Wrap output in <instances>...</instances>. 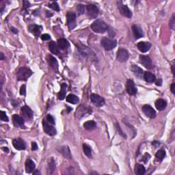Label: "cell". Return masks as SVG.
I'll use <instances>...</instances> for the list:
<instances>
[{"label": "cell", "instance_id": "25", "mask_svg": "<svg viewBox=\"0 0 175 175\" xmlns=\"http://www.w3.org/2000/svg\"><path fill=\"white\" fill-rule=\"evenodd\" d=\"M89 110H90V109H88L87 107H85L84 106L81 105L80 107H79L77 110L76 111V116L79 117V118H81V117L84 116V115L86 114H88V111Z\"/></svg>", "mask_w": 175, "mask_h": 175}, {"label": "cell", "instance_id": "15", "mask_svg": "<svg viewBox=\"0 0 175 175\" xmlns=\"http://www.w3.org/2000/svg\"><path fill=\"white\" fill-rule=\"evenodd\" d=\"M29 30H30V32L32 34H34V36L38 37V36H40V33H41L42 30H43V28L40 26L33 24L30 25V26H29Z\"/></svg>", "mask_w": 175, "mask_h": 175}, {"label": "cell", "instance_id": "22", "mask_svg": "<svg viewBox=\"0 0 175 175\" xmlns=\"http://www.w3.org/2000/svg\"><path fill=\"white\" fill-rule=\"evenodd\" d=\"M59 151L60 153L62 154V155L66 158L71 159H72V155H71V153L70 151V149L66 146H64V147H60V149H59Z\"/></svg>", "mask_w": 175, "mask_h": 175}, {"label": "cell", "instance_id": "26", "mask_svg": "<svg viewBox=\"0 0 175 175\" xmlns=\"http://www.w3.org/2000/svg\"><path fill=\"white\" fill-rule=\"evenodd\" d=\"M49 49L50 50V51H51L53 54L59 55V53H59V51L58 49V46H57V45L55 43V42L52 41L49 43Z\"/></svg>", "mask_w": 175, "mask_h": 175}, {"label": "cell", "instance_id": "41", "mask_svg": "<svg viewBox=\"0 0 175 175\" xmlns=\"http://www.w3.org/2000/svg\"><path fill=\"white\" fill-rule=\"evenodd\" d=\"M47 122H49V123H51V124L55 125L54 118H53V117L52 116H51L50 114L47 115Z\"/></svg>", "mask_w": 175, "mask_h": 175}, {"label": "cell", "instance_id": "35", "mask_svg": "<svg viewBox=\"0 0 175 175\" xmlns=\"http://www.w3.org/2000/svg\"><path fill=\"white\" fill-rule=\"evenodd\" d=\"M55 161H53V159H51L49 161V165H48V173H49V174H52L53 171L55 170Z\"/></svg>", "mask_w": 175, "mask_h": 175}, {"label": "cell", "instance_id": "44", "mask_svg": "<svg viewBox=\"0 0 175 175\" xmlns=\"http://www.w3.org/2000/svg\"><path fill=\"white\" fill-rule=\"evenodd\" d=\"M50 38H51V36L47 34H45L41 36V39L43 40H49Z\"/></svg>", "mask_w": 175, "mask_h": 175}, {"label": "cell", "instance_id": "38", "mask_svg": "<svg viewBox=\"0 0 175 175\" xmlns=\"http://www.w3.org/2000/svg\"><path fill=\"white\" fill-rule=\"evenodd\" d=\"M0 119H1V120L4 121V122H8L9 119L8 117L7 116L6 114L5 111H1V116H0Z\"/></svg>", "mask_w": 175, "mask_h": 175}, {"label": "cell", "instance_id": "34", "mask_svg": "<svg viewBox=\"0 0 175 175\" xmlns=\"http://www.w3.org/2000/svg\"><path fill=\"white\" fill-rule=\"evenodd\" d=\"M79 50L81 51V53H82V54H84V55H90V56H92V55H94V53L92 52L91 51V49H89V48L86 47V49H83V48H79Z\"/></svg>", "mask_w": 175, "mask_h": 175}, {"label": "cell", "instance_id": "39", "mask_svg": "<svg viewBox=\"0 0 175 175\" xmlns=\"http://www.w3.org/2000/svg\"><path fill=\"white\" fill-rule=\"evenodd\" d=\"M115 126H116V129L118 130V131L119 133H120V135L122 136V137L124 138H127V136L125 135V134L124 133H123V132L122 131V130H121V129L120 128V127H119V125L118 124V123H116V124H115Z\"/></svg>", "mask_w": 175, "mask_h": 175}, {"label": "cell", "instance_id": "19", "mask_svg": "<svg viewBox=\"0 0 175 175\" xmlns=\"http://www.w3.org/2000/svg\"><path fill=\"white\" fill-rule=\"evenodd\" d=\"M47 62L50 66L54 70H57L58 68V63H57V59L51 55H47Z\"/></svg>", "mask_w": 175, "mask_h": 175}, {"label": "cell", "instance_id": "12", "mask_svg": "<svg viewBox=\"0 0 175 175\" xmlns=\"http://www.w3.org/2000/svg\"><path fill=\"white\" fill-rule=\"evenodd\" d=\"M126 90L129 95H136L138 92V90L136 88L133 81L131 80H127L126 84Z\"/></svg>", "mask_w": 175, "mask_h": 175}, {"label": "cell", "instance_id": "2", "mask_svg": "<svg viewBox=\"0 0 175 175\" xmlns=\"http://www.w3.org/2000/svg\"><path fill=\"white\" fill-rule=\"evenodd\" d=\"M32 75V71L30 68L21 67L17 72V78L19 81H27Z\"/></svg>", "mask_w": 175, "mask_h": 175}, {"label": "cell", "instance_id": "21", "mask_svg": "<svg viewBox=\"0 0 175 175\" xmlns=\"http://www.w3.org/2000/svg\"><path fill=\"white\" fill-rule=\"evenodd\" d=\"M26 171L27 173H32L33 171L34 170V169H35V163L32 160H31V159H27L26 161Z\"/></svg>", "mask_w": 175, "mask_h": 175}, {"label": "cell", "instance_id": "13", "mask_svg": "<svg viewBox=\"0 0 175 175\" xmlns=\"http://www.w3.org/2000/svg\"><path fill=\"white\" fill-rule=\"evenodd\" d=\"M12 145L17 150L19 151H21V150H25L26 148V143H25L24 140L21 138H17V139L13 140Z\"/></svg>", "mask_w": 175, "mask_h": 175}, {"label": "cell", "instance_id": "17", "mask_svg": "<svg viewBox=\"0 0 175 175\" xmlns=\"http://www.w3.org/2000/svg\"><path fill=\"white\" fill-rule=\"evenodd\" d=\"M131 28L133 33V35L136 39H139V38L143 37V31H142V28H140L139 26H138V25H133V26H132Z\"/></svg>", "mask_w": 175, "mask_h": 175}, {"label": "cell", "instance_id": "31", "mask_svg": "<svg viewBox=\"0 0 175 175\" xmlns=\"http://www.w3.org/2000/svg\"><path fill=\"white\" fill-rule=\"evenodd\" d=\"M66 101L68 102V103H71V104L75 105V104H77V103H79L80 99H79V98L75 95H69L67 96V97H66Z\"/></svg>", "mask_w": 175, "mask_h": 175}, {"label": "cell", "instance_id": "36", "mask_svg": "<svg viewBox=\"0 0 175 175\" xmlns=\"http://www.w3.org/2000/svg\"><path fill=\"white\" fill-rule=\"evenodd\" d=\"M77 10L79 15H83L84 13V11H85V6H84V5L82 4L77 6Z\"/></svg>", "mask_w": 175, "mask_h": 175}, {"label": "cell", "instance_id": "51", "mask_svg": "<svg viewBox=\"0 0 175 175\" xmlns=\"http://www.w3.org/2000/svg\"><path fill=\"white\" fill-rule=\"evenodd\" d=\"M4 148H5V147H3V151L6 152V153H8V151H8V148H7V147H6V149H4Z\"/></svg>", "mask_w": 175, "mask_h": 175}, {"label": "cell", "instance_id": "52", "mask_svg": "<svg viewBox=\"0 0 175 175\" xmlns=\"http://www.w3.org/2000/svg\"><path fill=\"white\" fill-rule=\"evenodd\" d=\"M33 174H40V173L39 172H38V171H37V170H36V171H35V172H33Z\"/></svg>", "mask_w": 175, "mask_h": 175}, {"label": "cell", "instance_id": "40", "mask_svg": "<svg viewBox=\"0 0 175 175\" xmlns=\"http://www.w3.org/2000/svg\"><path fill=\"white\" fill-rule=\"evenodd\" d=\"M174 25H175V20H174V14H173L172 16V18L170 20V27L171 29L174 30Z\"/></svg>", "mask_w": 175, "mask_h": 175}, {"label": "cell", "instance_id": "33", "mask_svg": "<svg viewBox=\"0 0 175 175\" xmlns=\"http://www.w3.org/2000/svg\"><path fill=\"white\" fill-rule=\"evenodd\" d=\"M83 150L85 155L87 156L88 158L91 159L92 158V150L91 148H90L89 146L86 145V144H84L83 145Z\"/></svg>", "mask_w": 175, "mask_h": 175}, {"label": "cell", "instance_id": "7", "mask_svg": "<svg viewBox=\"0 0 175 175\" xmlns=\"http://www.w3.org/2000/svg\"><path fill=\"white\" fill-rule=\"evenodd\" d=\"M129 57L128 51L125 49L123 48H120L118 49V52H117V59L120 62H125L127 61Z\"/></svg>", "mask_w": 175, "mask_h": 175}, {"label": "cell", "instance_id": "43", "mask_svg": "<svg viewBox=\"0 0 175 175\" xmlns=\"http://www.w3.org/2000/svg\"><path fill=\"white\" fill-rule=\"evenodd\" d=\"M150 157H151V156H150L149 154L148 153H146L145 155H144V157H142V161H144L145 163H147V161L149 160Z\"/></svg>", "mask_w": 175, "mask_h": 175}, {"label": "cell", "instance_id": "8", "mask_svg": "<svg viewBox=\"0 0 175 175\" xmlns=\"http://www.w3.org/2000/svg\"><path fill=\"white\" fill-rule=\"evenodd\" d=\"M43 130L47 135L53 136L56 134V130L53 127L52 125L49 124V122L47 120H43Z\"/></svg>", "mask_w": 175, "mask_h": 175}, {"label": "cell", "instance_id": "9", "mask_svg": "<svg viewBox=\"0 0 175 175\" xmlns=\"http://www.w3.org/2000/svg\"><path fill=\"white\" fill-rule=\"evenodd\" d=\"M142 111L146 116L150 118H154L156 116V111L149 105H145L142 106Z\"/></svg>", "mask_w": 175, "mask_h": 175}, {"label": "cell", "instance_id": "45", "mask_svg": "<svg viewBox=\"0 0 175 175\" xmlns=\"http://www.w3.org/2000/svg\"><path fill=\"white\" fill-rule=\"evenodd\" d=\"M38 149V145L35 142H33L32 143V151H36Z\"/></svg>", "mask_w": 175, "mask_h": 175}, {"label": "cell", "instance_id": "29", "mask_svg": "<svg viewBox=\"0 0 175 175\" xmlns=\"http://www.w3.org/2000/svg\"><path fill=\"white\" fill-rule=\"evenodd\" d=\"M96 127H97V124H96V122L93 120L87 121V122H84V127L85 128V129L88 131L95 129Z\"/></svg>", "mask_w": 175, "mask_h": 175}, {"label": "cell", "instance_id": "48", "mask_svg": "<svg viewBox=\"0 0 175 175\" xmlns=\"http://www.w3.org/2000/svg\"><path fill=\"white\" fill-rule=\"evenodd\" d=\"M10 30H11V31H12V32L14 34H17V32H18V30H17V29H15V28H13V27H11Z\"/></svg>", "mask_w": 175, "mask_h": 175}, {"label": "cell", "instance_id": "30", "mask_svg": "<svg viewBox=\"0 0 175 175\" xmlns=\"http://www.w3.org/2000/svg\"><path fill=\"white\" fill-rule=\"evenodd\" d=\"M146 172L145 166L142 164H140V163H137L135 166V173L136 174L138 175H142L144 174Z\"/></svg>", "mask_w": 175, "mask_h": 175}, {"label": "cell", "instance_id": "28", "mask_svg": "<svg viewBox=\"0 0 175 175\" xmlns=\"http://www.w3.org/2000/svg\"><path fill=\"white\" fill-rule=\"evenodd\" d=\"M144 78L148 83H153L156 80L155 75L150 72H145V74H144Z\"/></svg>", "mask_w": 175, "mask_h": 175}, {"label": "cell", "instance_id": "20", "mask_svg": "<svg viewBox=\"0 0 175 175\" xmlns=\"http://www.w3.org/2000/svg\"><path fill=\"white\" fill-rule=\"evenodd\" d=\"M131 71L135 74L136 77H138V78H142V76L144 77V71L142 70L141 68L138 67L136 65H131Z\"/></svg>", "mask_w": 175, "mask_h": 175}, {"label": "cell", "instance_id": "6", "mask_svg": "<svg viewBox=\"0 0 175 175\" xmlns=\"http://www.w3.org/2000/svg\"><path fill=\"white\" fill-rule=\"evenodd\" d=\"M87 9V15L90 19H95L98 16L99 13V8L97 6L93 4H89L86 6Z\"/></svg>", "mask_w": 175, "mask_h": 175}, {"label": "cell", "instance_id": "4", "mask_svg": "<svg viewBox=\"0 0 175 175\" xmlns=\"http://www.w3.org/2000/svg\"><path fill=\"white\" fill-rule=\"evenodd\" d=\"M117 6L119 10V12L122 16L127 17V18H131L132 17V12L129 8L127 6L123 4L122 1H118L117 2Z\"/></svg>", "mask_w": 175, "mask_h": 175}, {"label": "cell", "instance_id": "49", "mask_svg": "<svg viewBox=\"0 0 175 175\" xmlns=\"http://www.w3.org/2000/svg\"><path fill=\"white\" fill-rule=\"evenodd\" d=\"M0 56H1V58H0L1 60H4L5 57H4V55H3V53H1V55H0Z\"/></svg>", "mask_w": 175, "mask_h": 175}, {"label": "cell", "instance_id": "42", "mask_svg": "<svg viewBox=\"0 0 175 175\" xmlns=\"http://www.w3.org/2000/svg\"><path fill=\"white\" fill-rule=\"evenodd\" d=\"M26 85H22L20 89V95H26Z\"/></svg>", "mask_w": 175, "mask_h": 175}, {"label": "cell", "instance_id": "47", "mask_svg": "<svg viewBox=\"0 0 175 175\" xmlns=\"http://www.w3.org/2000/svg\"><path fill=\"white\" fill-rule=\"evenodd\" d=\"M156 85L159 86H161V85H162V80H157L156 82Z\"/></svg>", "mask_w": 175, "mask_h": 175}, {"label": "cell", "instance_id": "18", "mask_svg": "<svg viewBox=\"0 0 175 175\" xmlns=\"http://www.w3.org/2000/svg\"><path fill=\"white\" fill-rule=\"evenodd\" d=\"M137 47L138 49L141 52L146 53L150 49V48L151 47V44L148 43V42H140V43H138Z\"/></svg>", "mask_w": 175, "mask_h": 175}, {"label": "cell", "instance_id": "27", "mask_svg": "<svg viewBox=\"0 0 175 175\" xmlns=\"http://www.w3.org/2000/svg\"><path fill=\"white\" fill-rule=\"evenodd\" d=\"M66 90H67V86L66 84H62L61 85V89L58 94V99L59 100H63L65 99L66 97Z\"/></svg>", "mask_w": 175, "mask_h": 175}, {"label": "cell", "instance_id": "46", "mask_svg": "<svg viewBox=\"0 0 175 175\" xmlns=\"http://www.w3.org/2000/svg\"><path fill=\"white\" fill-rule=\"evenodd\" d=\"M170 90H171V92H172V93L173 94V95H174V94H175V84H172V85H171Z\"/></svg>", "mask_w": 175, "mask_h": 175}, {"label": "cell", "instance_id": "3", "mask_svg": "<svg viewBox=\"0 0 175 175\" xmlns=\"http://www.w3.org/2000/svg\"><path fill=\"white\" fill-rule=\"evenodd\" d=\"M101 44L106 51H110L116 47L117 42L116 40L110 39V38H102Z\"/></svg>", "mask_w": 175, "mask_h": 175}, {"label": "cell", "instance_id": "50", "mask_svg": "<svg viewBox=\"0 0 175 175\" xmlns=\"http://www.w3.org/2000/svg\"><path fill=\"white\" fill-rule=\"evenodd\" d=\"M174 65H172V71L173 75H174Z\"/></svg>", "mask_w": 175, "mask_h": 175}, {"label": "cell", "instance_id": "11", "mask_svg": "<svg viewBox=\"0 0 175 175\" xmlns=\"http://www.w3.org/2000/svg\"><path fill=\"white\" fill-rule=\"evenodd\" d=\"M140 64L143 65V66L147 68L151 69L154 68L151 59L150 58V57L147 56V55H140Z\"/></svg>", "mask_w": 175, "mask_h": 175}, {"label": "cell", "instance_id": "10", "mask_svg": "<svg viewBox=\"0 0 175 175\" xmlns=\"http://www.w3.org/2000/svg\"><path fill=\"white\" fill-rule=\"evenodd\" d=\"M90 99H91L92 103L97 107H101L105 104L104 99L97 94H92L90 96Z\"/></svg>", "mask_w": 175, "mask_h": 175}, {"label": "cell", "instance_id": "23", "mask_svg": "<svg viewBox=\"0 0 175 175\" xmlns=\"http://www.w3.org/2000/svg\"><path fill=\"white\" fill-rule=\"evenodd\" d=\"M57 45L59 49L62 50L66 49L69 47V43L68 42V40L63 38H59V39L57 40Z\"/></svg>", "mask_w": 175, "mask_h": 175}, {"label": "cell", "instance_id": "16", "mask_svg": "<svg viewBox=\"0 0 175 175\" xmlns=\"http://www.w3.org/2000/svg\"><path fill=\"white\" fill-rule=\"evenodd\" d=\"M21 114L25 118L30 120L33 118L34 113L30 107L28 106H24L21 108Z\"/></svg>", "mask_w": 175, "mask_h": 175}, {"label": "cell", "instance_id": "5", "mask_svg": "<svg viewBox=\"0 0 175 175\" xmlns=\"http://www.w3.org/2000/svg\"><path fill=\"white\" fill-rule=\"evenodd\" d=\"M67 24L69 30H73L77 26L75 13L68 12L67 13Z\"/></svg>", "mask_w": 175, "mask_h": 175}, {"label": "cell", "instance_id": "24", "mask_svg": "<svg viewBox=\"0 0 175 175\" xmlns=\"http://www.w3.org/2000/svg\"><path fill=\"white\" fill-rule=\"evenodd\" d=\"M167 106V102L164 99H159L155 102V107L159 111H162Z\"/></svg>", "mask_w": 175, "mask_h": 175}, {"label": "cell", "instance_id": "32", "mask_svg": "<svg viewBox=\"0 0 175 175\" xmlns=\"http://www.w3.org/2000/svg\"><path fill=\"white\" fill-rule=\"evenodd\" d=\"M155 156H156V158L157 160L159 161H161L163 159H164V157H166V151H165L163 149L159 150V151L157 152Z\"/></svg>", "mask_w": 175, "mask_h": 175}, {"label": "cell", "instance_id": "14", "mask_svg": "<svg viewBox=\"0 0 175 175\" xmlns=\"http://www.w3.org/2000/svg\"><path fill=\"white\" fill-rule=\"evenodd\" d=\"M12 121L16 127H24V120L21 116L18 114H15L12 116Z\"/></svg>", "mask_w": 175, "mask_h": 175}, {"label": "cell", "instance_id": "37", "mask_svg": "<svg viewBox=\"0 0 175 175\" xmlns=\"http://www.w3.org/2000/svg\"><path fill=\"white\" fill-rule=\"evenodd\" d=\"M50 8L53 9V10L55 11H57V12H59V7L58 4L56 2H52L51 3V4H49V6H48Z\"/></svg>", "mask_w": 175, "mask_h": 175}, {"label": "cell", "instance_id": "1", "mask_svg": "<svg viewBox=\"0 0 175 175\" xmlns=\"http://www.w3.org/2000/svg\"><path fill=\"white\" fill-rule=\"evenodd\" d=\"M107 24L101 19H97L91 25V29L96 33L103 34L107 30Z\"/></svg>", "mask_w": 175, "mask_h": 175}]
</instances>
